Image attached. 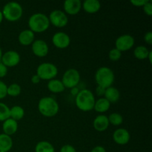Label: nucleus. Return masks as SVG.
<instances>
[{"label": "nucleus", "mask_w": 152, "mask_h": 152, "mask_svg": "<svg viewBox=\"0 0 152 152\" xmlns=\"http://www.w3.org/2000/svg\"><path fill=\"white\" fill-rule=\"evenodd\" d=\"M29 30L35 33H42L50 26L48 16L42 13H36L31 15L28 21Z\"/></svg>", "instance_id": "2"}, {"label": "nucleus", "mask_w": 152, "mask_h": 152, "mask_svg": "<svg viewBox=\"0 0 152 152\" xmlns=\"http://www.w3.org/2000/svg\"><path fill=\"white\" fill-rule=\"evenodd\" d=\"M33 53L38 57H45L49 52L48 45L43 39H36L31 44Z\"/></svg>", "instance_id": "12"}, {"label": "nucleus", "mask_w": 152, "mask_h": 152, "mask_svg": "<svg viewBox=\"0 0 152 152\" xmlns=\"http://www.w3.org/2000/svg\"><path fill=\"white\" fill-rule=\"evenodd\" d=\"M10 118V108L4 102H0V122Z\"/></svg>", "instance_id": "28"}, {"label": "nucleus", "mask_w": 152, "mask_h": 152, "mask_svg": "<svg viewBox=\"0 0 152 152\" xmlns=\"http://www.w3.org/2000/svg\"><path fill=\"white\" fill-rule=\"evenodd\" d=\"M114 80H115V76L114 71L108 67H100L96 71L95 81L97 84V86H100L106 89L112 86Z\"/></svg>", "instance_id": "4"}, {"label": "nucleus", "mask_w": 152, "mask_h": 152, "mask_svg": "<svg viewBox=\"0 0 152 152\" xmlns=\"http://www.w3.org/2000/svg\"><path fill=\"white\" fill-rule=\"evenodd\" d=\"M22 93V88L17 83H12L10 86H7V94L10 96H18Z\"/></svg>", "instance_id": "26"}, {"label": "nucleus", "mask_w": 152, "mask_h": 152, "mask_svg": "<svg viewBox=\"0 0 152 152\" xmlns=\"http://www.w3.org/2000/svg\"><path fill=\"white\" fill-rule=\"evenodd\" d=\"M122 57V52L120 51L118 49L113 48L108 52V58L111 61L116 62V61L120 60V58Z\"/></svg>", "instance_id": "29"}, {"label": "nucleus", "mask_w": 152, "mask_h": 152, "mask_svg": "<svg viewBox=\"0 0 152 152\" xmlns=\"http://www.w3.org/2000/svg\"><path fill=\"white\" fill-rule=\"evenodd\" d=\"M80 89L78 88V87H74L73 88L71 89V95H73L74 96H76L77 94H79V92H80Z\"/></svg>", "instance_id": "39"}, {"label": "nucleus", "mask_w": 152, "mask_h": 152, "mask_svg": "<svg viewBox=\"0 0 152 152\" xmlns=\"http://www.w3.org/2000/svg\"><path fill=\"white\" fill-rule=\"evenodd\" d=\"M47 87L49 91L53 94L62 93L65 89V86H64L62 81L59 80H57V79H53V80H49L48 83Z\"/></svg>", "instance_id": "20"}, {"label": "nucleus", "mask_w": 152, "mask_h": 152, "mask_svg": "<svg viewBox=\"0 0 152 152\" xmlns=\"http://www.w3.org/2000/svg\"><path fill=\"white\" fill-rule=\"evenodd\" d=\"M25 116V110L19 105H14L10 108V118L19 121Z\"/></svg>", "instance_id": "23"}, {"label": "nucleus", "mask_w": 152, "mask_h": 152, "mask_svg": "<svg viewBox=\"0 0 152 152\" xmlns=\"http://www.w3.org/2000/svg\"><path fill=\"white\" fill-rule=\"evenodd\" d=\"M35 40V34L29 29H25L19 33L18 41L22 45L28 46L32 44Z\"/></svg>", "instance_id": "16"}, {"label": "nucleus", "mask_w": 152, "mask_h": 152, "mask_svg": "<svg viewBox=\"0 0 152 152\" xmlns=\"http://www.w3.org/2000/svg\"><path fill=\"white\" fill-rule=\"evenodd\" d=\"M7 86L3 81L0 80V99H2L7 96Z\"/></svg>", "instance_id": "30"}, {"label": "nucleus", "mask_w": 152, "mask_h": 152, "mask_svg": "<svg viewBox=\"0 0 152 152\" xmlns=\"http://www.w3.org/2000/svg\"><path fill=\"white\" fill-rule=\"evenodd\" d=\"M105 88H103L100 87V86H97L96 88V95H98L100 97H103L104 94H105Z\"/></svg>", "instance_id": "36"}, {"label": "nucleus", "mask_w": 152, "mask_h": 152, "mask_svg": "<svg viewBox=\"0 0 152 152\" xmlns=\"http://www.w3.org/2000/svg\"><path fill=\"white\" fill-rule=\"evenodd\" d=\"M148 1V0H132V1H131V3H132L134 6H135V7H142L144 4H145Z\"/></svg>", "instance_id": "33"}, {"label": "nucleus", "mask_w": 152, "mask_h": 152, "mask_svg": "<svg viewBox=\"0 0 152 152\" xmlns=\"http://www.w3.org/2000/svg\"><path fill=\"white\" fill-rule=\"evenodd\" d=\"M135 43L134 38L130 34H123L120 36L115 41V48L120 51H127L134 47Z\"/></svg>", "instance_id": "9"}, {"label": "nucleus", "mask_w": 152, "mask_h": 152, "mask_svg": "<svg viewBox=\"0 0 152 152\" xmlns=\"http://www.w3.org/2000/svg\"><path fill=\"white\" fill-rule=\"evenodd\" d=\"M3 134L11 136L14 134L18 130V123L16 120L11 118H8L7 120H4L2 124Z\"/></svg>", "instance_id": "18"}, {"label": "nucleus", "mask_w": 152, "mask_h": 152, "mask_svg": "<svg viewBox=\"0 0 152 152\" xmlns=\"http://www.w3.org/2000/svg\"><path fill=\"white\" fill-rule=\"evenodd\" d=\"M131 135L129 131L123 128L116 129L113 133V140L117 144L120 145H126L129 142Z\"/></svg>", "instance_id": "13"}, {"label": "nucleus", "mask_w": 152, "mask_h": 152, "mask_svg": "<svg viewBox=\"0 0 152 152\" xmlns=\"http://www.w3.org/2000/svg\"><path fill=\"white\" fill-rule=\"evenodd\" d=\"M109 125L108 117L105 114H99L95 117L93 121L94 129L99 132H103L106 131Z\"/></svg>", "instance_id": "15"}, {"label": "nucleus", "mask_w": 152, "mask_h": 152, "mask_svg": "<svg viewBox=\"0 0 152 152\" xmlns=\"http://www.w3.org/2000/svg\"><path fill=\"white\" fill-rule=\"evenodd\" d=\"M37 74L40 80H50L55 79L58 74V68L54 64L50 62H43L37 68Z\"/></svg>", "instance_id": "6"}, {"label": "nucleus", "mask_w": 152, "mask_h": 152, "mask_svg": "<svg viewBox=\"0 0 152 152\" xmlns=\"http://www.w3.org/2000/svg\"><path fill=\"white\" fill-rule=\"evenodd\" d=\"M35 152H55V148L48 141H39L36 145Z\"/></svg>", "instance_id": "24"}, {"label": "nucleus", "mask_w": 152, "mask_h": 152, "mask_svg": "<svg viewBox=\"0 0 152 152\" xmlns=\"http://www.w3.org/2000/svg\"><path fill=\"white\" fill-rule=\"evenodd\" d=\"M144 13L148 16H151L152 15V2L151 1L148 0L146 3L142 7Z\"/></svg>", "instance_id": "31"}, {"label": "nucleus", "mask_w": 152, "mask_h": 152, "mask_svg": "<svg viewBox=\"0 0 152 152\" xmlns=\"http://www.w3.org/2000/svg\"><path fill=\"white\" fill-rule=\"evenodd\" d=\"M109 124L113 125L114 126H119L123 123V117L120 114L117 112L111 113L108 117Z\"/></svg>", "instance_id": "27"}, {"label": "nucleus", "mask_w": 152, "mask_h": 152, "mask_svg": "<svg viewBox=\"0 0 152 152\" xmlns=\"http://www.w3.org/2000/svg\"><path fill=\"white\" fill-rule=\"evenodd\" d=\"M82 8L88 13L94 14L100 10L101 3L97 0H85L82 3Z\"/></svg>", "instance_id": "17"}, {"label": "nucleus", "mask_w": 152, "mask_h": 152, "mask_svg": "<svg viewBox=\"0 0 152 152\" xmlns=\"http://www.w3.org/2000/svg\"><path fill=\"white\" fill-rule=\"evenodd\" d=\"M38 110L44 117H52L58 114L59 106L54 98L51 96H44L39 101Z\"/></svg>", "instance_id": "3"}, {"label": "nucleus", "mask_w": 152, "mask_h": 152, "mask_svg": "<svg viewBox=\"0 0 152 152\" xmlns=\"http://www.w3.org/2000/svg\"><path fill=\"white\" fill-rule=\"evenodd\" d=\"M94 95L88 89H82L75 96V103L82 111H90L94 109L95 103Z\"/></svg>", "instance_id": "1"}, {"label": "nucleus", "mask_w": 152, "mask_h": 152, "mask_svg": "<svg viewBox=\"0 0 152 152\" xmlns=\"http://www.w3.org/2000/svg\"><path fill=\"white\" fill-rule=\"evenodd\" d=\"M64 12L66 14H78L82 9V2L80 0H65L63 3Z\"/></svg>", "instance_id": "14"}, {"label": "nucleus", "mask_w": 152, "mask_h": 152, "mask_svg": "<svg viewBox=\"0 0 152 152\" xmlns=\"http://www.w3.org/2000/svg\"><path fill=\"white\" fill-rule=\"evenodd\" d=\"M59 152H77V151L73 145L66 144V145H64L63 146H62Z\"/></svg>", "instance_id": "32"}, {"label": "nucleus", "mask_w": 152, "mask_h": 152, "mask_svg": "<svg viewBox=\"0 0 152 152\" xmlns=\"http://www.w3.org/2000/svg\"><path fill=\"white\" fill-rule=\"evenodd\" d=\"M53 45L59 49L67 48L71 44V38L68 34L62 31L55 33L52 37Z\"/></svg>", "instance_id": "11"}, {"label": "nucleus", "mask_w": 152, "mask_h": 152, "mask_svg": "<svg viewBox=\"0 0 152 152\" xmlns=\"http://www.w3.org/2000/svg\"><path fill=\"white\" fill-rule=\"evenodd\" d=\"M40 80H40L39 77L37 74H34V75H33L32 77H31V81L33 84H38V83L40 82Z\"/></svg>", "instance_id": "38"}, {"label": "nucleus", "mask_w": 152, "mask_h": 152, "mask_svg": "<svg viewBox=\"0 0 152 152\" xmlns=\"http://www.w3.org/2000/svg\"><path fill=\"white\" fill-rule=\"evenodd\" d=\"M62 83H63L65 88L71 89L77 87L80 82V74L75 68H69L64 73L62 78Z\"/></svg>", "instance_id": "7"}, {"label": "nucleus", "mask_w": 152, "mask_h": 152, "mask_svg": "<svg viewBox=\"0 0 152 152\" xmlns=\"http://www.w3.org/2000/svg\"><path fill=\"white\" fill-rule=\"evenodd\" d=\"M144 40H145V42L147 44H148L149 45H152V32L151 31H148L146 34L144 35Z\"/></svg>", "instance_id": "35"}, {"label": "nucleus", "mask_w": 152, "mask_h": 152, "mask_svg": "<svg viewBox=\"0 0 152 152\" xmlns=\"http://www.w3.org/2000/svg\"><path fill=\"white\" fill-rule=\"evenodd\" d=\"M49 22L56 28H64L68 23V18L66 13L61 10H53L48 16Z\"/></svg>", "instance_id": "8"}, {"label": "nucleus", "mask_w": 152, "mask_h": 152, "mask_svg": "<svg viewBox=\"0 0 152 152\" xmlns=\"http://www.w3.org/2000/svg\"><path fill=\"white\" fill-rule=\"evenodd\" d=\"M0 152H3V151H0Z\"/></svg>", "instance_id": "43"}, {"label": "nucleus", "mask_w": 152, "mask_h": 152, "mask_svg": "<svg viewBox=\"0 0 152 152\" xmlns=\"http://www.w3.org/2000/svg\"><path fill=\"white\" fill-rule=\"evenodd\" d=\"M13 147V140L11 137L0 134V151L8 152Z\"/></svg>", "instance_id": "21"}, {"label": "nucleus", "mask_w": 152, "mask_h": 152, "mask_svg": "<svg viewBox=\"0 0 152 152\" xmlns=\"http://www.w3.org/2000/svg\"><path fill=\"white\" fill-rule=\"evenodd\" d=\"M91 152H107L105 148L102 145H96L93 149L91 151Z\"/></svg>", "instance_id": "37"}, {"label": "nucleus", "mask_w": 152, "mask_h": 152, "mask_svg": "<svg viewBox=\"0 0 152 152\" xmlns=\"http://www.w3.org/2000/svg\"><path fill=\"white\" fill-rule=\"evenodd\" d=\"M20 55L15 50H7L4 52L1 56V62L7 68H13L20 62Z\"/></svg>", "instance_id": "10"}, {"label": "nucleus", "mask_w": 152, "mask_h": 152, "mask_svg": "<svg viewBox=\"0 0 152 152\" xmlns=\"http://www.w3.org/2000/svg\"><path fill=\"white\" fill-rule=\"evenodd\" d=\"M150 50L144 45H139L135 48L134 50V56L140 60H144L148 58Z\"/></svg>", "instance_id": "25"}, {"label": "nucleus", "mask_w": 152, "mask_h": 152, "mask_svg": "<svg viewBox=\"0 0 152 152\" xmlns=\"http://www.w3.org/2000/svg\"><path fill=\"white\" fill-rule=\"evenodd\" d=\"M2 50H1V48H0V62H1V56H2Z\"/></svg>", "instance_id": "42"}, {"label": "nucleus", "mask_w": 152, "mask_h": 152, "mask_svg": "<svg viewBox=\"0 0 152 152\" xmlns=\"http://www.w3.org/2000/svg\"><path fill=\"white\" fill-rule=\"evenodd\" d=\"M3 18L9 22H16L22 18L23 8L19 3L16 1H9L3 7Z\"/></svg>", "instance_id": "5"}, {"label": "nucleus", "mask_w": 152, "mask_h": 152, "mask_svg": "<svg viewBox=\"0 0 152 152\" xmlns=\"http://www.w3.org/2000/svg\"><path fill=\"white\" fill-rule=\"evenodd\" d=\"M110 106H111V103L105 97H100L97 100L95 101L94 109L96 112L103 114V113L108 111Z\"/></svg>", "instance_id": "22"}, {"label": "nucleus", "mask_w": 152, "mask_h": 152, "mask_svg": "<svg viewBox=\"0 0 152 152\" xmlns=\"http://www.w3.org/2000/svg\"><path fill=\"white\" fill-rule=\"evenodd\" d=\"M147 59H148V60H149L150 63H151V62H152V51H151V50H150L149 54H148V58H147Z\"/></svg>", "instance_id": "40"}, {"label": "nucleus", "mask_w": 152, "mask_h": 152, "mask_svg": "<svg viewBox=\"0 0 152 152\" xmlns=\"http://www.w3.org/2000/svg\"><path fill=\"white\" fill-rule=\"evenodd\" d=\"M103 97H105L111 104L115 103V102H118L120 98V91L117 88L111 86L105 89Z\"/></svg>", "instance_id": "19"}, {"label": "nucleus", "mask_w": 152, "mask_h": 152, "mask_svg": "<svg viewBox=\"0 0 152 152\" xmlns=\"http://www.w3.org/2000/svg\"><path fill=\"white\" fill-rule=\"evenodd\" d=\"M3 19H4V18H3L2 13H1V10H0V24H1V22H2Z\"/></svg>", "instance_id": "41"}, {"label": "nucleus", "mask_w": 152, "mask_h": 152, "mask_svg": "<svg viewBox=\"0 0 152 152\" xmlns=\"http://www.w3.org/2000/svg\"><path fill=\"white\" fill-rule=\"evenodd\" d=\"M7 74V68L2 63L0 62V78H3L5 77Z\"/></svg>", "instance_id": "34"}]
</instances>
